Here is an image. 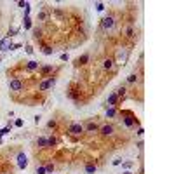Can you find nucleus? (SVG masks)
Masks as SVG:
<instances>
[{"mask_svg":"<svg viewBox=\"0 0 174 174\" xmlns=\"http://www.w3.org/2000/svg\"><path fill=\"white\" fill-rule=\"evenodd\" d=\"M56 82H58V77L56 75L47 77V78H44V80L38 84V91H40V92H47L49 89H52V87L56 85Z\"/></svg>","mask_w":174,"mask_h":174,"instance_id":"f03ea898","label":"nucleus"},{"mask_svg":"<svg viewBox=\"0 0 174 174\" xmlns=\"http://www.w3.org/2000/svg\"><path fill=\"white\" fill-rule=\"evenodd\" d=\"M84 132H87V134H94V132H99V125L96 124V122H92V120H89L84 125Z\"/></svg>","mask_w":174,"mask_h":174,"instance_id":"0eeeda50","label":"nucleus"},{"mask_svg":"<svg viewBox=\"0 0 174 174\" xmlns=\"http://www.w3.org/2000/svg\"><path fill=\"white\" fill-rule=\"evenodd\" d=\"M35 145H37V148H47V138L45 136H40V138L37 139V141H35Z\"/></svg>","mask_w":174,"mask_h":174,"instance_id":"f8f14e48","label":"nucleus"},{"mask_svg":"<svg viewBox=\"0 0 174 174\" xmlns=\"http://www.w3.org/2000/svg\"><path fill=\"white\" fill-rule=\"evenodd\" d=\"M42 52H44L45 56H51V54H54V49H52L51 45H42Z\"/></svg>","mask_w":174,"mask_h":174,"instance_id":"f3484780","label":"nucleus"},{"mask_svg":"<svg viewBox=\"0 0 174 174\" xmlns=\"http://www.w3.org/2000/svg\"><path fill=\"white\" fill-rule=\"evenodd\" d=\"M117 115H118L117 108H106V118H115Z\"/></svg>","mask_w":174,"mask_h":174,"instance_id":"4468645a","label":"nucleus"},{"mask_svg":"<svg viewBox=\"0 0 174 174\" xmlns=\"http://www.w3.org/2000/svg\"><path fill=\"white\" fill-rule=\"evenodd\" d=\"M124 174H132V172H131V171H125V172H124Z\"/></svg>","mask_w":174,"mask_h":174,"instance_id":"473e14b6","label":"nucleus"},{"mask_svg":"<svg viewBox=\"0 0 174 174\" xmlns=\"http://www.w3.org/2000/svg\"><path fill=\"white\" fill-rule=\"evenodd\" d=\"M7 132H11V127H4V129H2V131H0V138H2V136H5Z\"/></svg>","mask_w":174,"mask_h":174,"instance_id":"b1692460","label":"nucleus"},{"mask_svg":"<svg viewBox=\"0 0 174 174\" xmlns=\"http://www.w3.org/2000/svg\"><path fill=\"white\" fill-rule=\"evenodd\" d=\"M68 134L70 136H82L84 134V125L80 122H70L68 124Z\"/></svg>","mask_w":174,"mask_h":174,"instance_id":"7ed1b4c3","label":"nucleus"},{"mask_svg":"<svg viewBox=\"0 0 174 174\" xmlns=\"http://www.w3.org/2000/svg\"><path fill=\"white\" fill-rule=\"evenodd\" d=\"M96 9H98L99 12H101V11H104V4H101V2H98V4H96Z\"/></svg>","mask_w":174,"mask_h":174,"instance_id":"bb28decb","label":"nucleus"},{"mask_svg":"<svg viewBox=\"0 0 174 174\" xmlns=\"http://www.w3.org/2000/svg\"><path fill=\"white\" fill-rule=\"evenodd\" d=\"M58 127V122L56 120H49L47 122V129H56Z\"/></svg>","mask_w":174,"mask_h":174,"instance_id":"4be33fe9","label":"nucleus"},{"mask_svg":"<svg viewBox=\"0 0 174 174\" xmlns=\"http://www.w3.org/2000/svg\"><path fill=\"white\" fill-rule=\"evenodd\" d=\"M84 171H85L87 174H94L96 171H98V167H96V164H92V162H87V164H85V167H84Z\"/></svg>","mask_w":174,"mask_h":174,"instance_id":"ddd939ff","label":"nucleus"},{"mask_svg":"<svg viewBox=\"0 0 174 174\" xmlns=\"http://www.w3.org/2000/svg\"><path fill=\"white\" fill-rule=\"evenodd\" d=\"M120 115H122V118H124V125H125V127H129V129L141 127V125H139V120L134 117L132 111H120Z\"/></svg>","mask_w":174,"mask_h":174,"instance_id":"f257e3e1","label":"nucleus"},{"mask_svg":"<svg viewBox=\"0 0 174 174\" xmlns=\"http://www.w3.org/2000/svg\"><path fill=\"white\" fill-rule=\"evenodd\" d=\"M115 26V17L113 16H106L101 19V30L103 31H108V30H111Z\"/></svg>","mask_w":174,"mask_h":174,"instance_id":"423d86ee","label":"nucleus"},{"mask_svg":"<svg viewBox=\"0 0 174 174\" xmlns=\"http://www.w3.org/2000/svg\"><path fill=\"white\" fill-rule=\"evenodd\" d=\"M9 89H11L12 92H21L24 89V82L19 80V78H11L9 80Z\"/></svg>","mask_w":174,"mask_h":174,"instance_id":"39448f33","label":"nucleus"},{"mask_svg":"<svg viewBox=\"0 0 174 174\" xmlns=\"http://www.w3.org/2000/svg\"><path fill=\"white\" fill-rule=\"evenodd\" d=\"M35 174H47L45 172V167H44V165H38V167H37V171H35Z\"/></svg>","mask_w":174,"mask_h":174,"instance_id":"5701e85b","label":"nucleus"},{"mask_svg":"<svg viewBox=\"0 0 174 174\" xmlns=\"http://www.w3.org/2000/svg\"><path fill=\"white\" fill-rule=\"evenodd\" d=\"M56 145H58V138L56 136H49L47 138V148H54Z\"/></svg>","mask_w":174,"mask_h":174,"instance_id":"2eb2a0df","label":"nucleus"},{"mask_svg":"<svg viewBox=\"0 0 174 174\" xmlns=\"http://www.w3.org/2000/svg\"><path fill=\"white\" fill-rule=\"evenodd\" d=\"M113 63H115V61H113L111 58H106L103 61V68L104 70H111V68H113Z\"/></svg>","mask_w":174,"mask_h":174,"instance_id":"dca6fc26","label":"nucleus"},{"mask_svg":"<svg viewBox=\"0 0 174 174\" xmlns=\"http://www.w3.org/2000/svg\"><path fill=\"white\" fill-rule=\"evenodd\" d=\"M40 66V63H37V61H28V63L24 64V68L28 70V71H37Z\"/></svg>","mask_w":174,"mask_h":174,"instance_id":"9b49d317","label":"nucleus"},{"mask_svg":"<svg viewBox=\"0 0 174 174\" xmlns=\"http://www.w3.org/2000/svg\"><path fill=\"white\" fill-rule=\"evenodd\" d=\"M145 134V129L143 127H138V136H143Z\"/></svg>","mask_w":174,"mask_h":174,"instance_id":"c85d7f7f","label":"nucleus"},{"mask_svg":"<svg viewBox=\"0 0 174 174\" xmlns=\"http://www.w3.org/2000/svg\"><path fill=\"white\" fill-rule=\"evenodd\" d=\"M125 35H127V37H134V30L131 28V26H129V28L125 30Z\"/></svg>","mask_w":174,"mask_h":174,"instance_id":"a878e982","label":"nucleus"},{"mask_svg":"<svg viewBox=\"0 0 174 174\" xmlns=\"http://www.w3.org/2000/svg\"><path fill=\"white\" fill-rule=\"evenodd\" d=\"M143 145H145V143H143V141H138V145H136V146H138L139 150H143Z\"/></svg>","mask_w":174,"mask_h":174,"instance_id":"7c9ffc66","label":"nucleus"},{"mask_svg":"<svg viewBox=\"0 0 174 174\" xmlns=\"http://www.w3.org/2000/svg\"><path fill=\"white\" fill-rule=\"evenodd\" d=\"M23 28L24 30L31 28V19H30V17H24V19H23Z\"/></svg>","mask_w":174,"mask_h":174,"instance_id":"6ab92c4d","label":"nucleus"},{"mask_svg":"<svg viewBox=\"0 0 174 174\" xmlns=\"http://www.w3.org/2000/svg\"><path fill=\"white\" fill-rule=\"evenodd\" d=\"M89 59H91V54H89V52L82 54L80 58H77V59H75V66H84V64L89 63Z\"/></svg>","mask_w":174,"mask_h":174,"instance_id":"9d476101","label":"nucleus"},{"mask_svg":"<svg viewBox=\"0 0 174 174\" xmlns=\"http://www.w3.org/2000/svg\"><path fill=\"white\" fill-rule=\"evenodd\" d=\"M45 17H47V14H45V12H38V16H37V19H38V21H44Z\"/></svg>","mask_w":174,"mask_h":174,"instance_id":"393cba45","label":"nucleus"},{"mask_svg":"<svg viewBox=\"0 0 174 174\" xmlns=\"http://www.w3.org/2000/svg\"><path fill=\"white\" fill-rule=\"evenodd\" d=\"M26 165H28V158H26V155H24L23 151H19V153H17V167L24 169Z\"/></svg>","mask_w":174,"mask_h":174,"instance_id":"1a4fd4ad","label":"nucleus"},{"mask_svg":"<svg viewBox=\"0 0 174 174\" xmlns=\"http://www.w3.org/2000/svg\"><path fill=\"white\" fill-rule=\"evenodd\" d=\"M33 38H35V40H40V38H42V30H38V28L33 30Z\"/></svg>","mask_w":174,"mask_h":174,"instance_id":"aec40b11","label":"nucleus"},{"mask_svg":"<svg viewBox=\"0 0 174 174\" xmlns=\"http://www.w3.org/2000/svg\"><path fill=\"white\" fill-rule=\"evenodd\" d=\"M38 75L42 77V78H47V77L54 75L56 71H59V68H54V66H51V64H44V66H38Z\"/></svg>","mask_w":174,"mask_h":174,"instance_id":"20e7f679","label":"nucleus"},{"mask_svg":"<svg viewBox=\"0 0 174 174\" xmlns=\"http://www.w3.org/2000/svg\"><path fill=\"white\" fill-rule=\"evenodd\" d=\"M16 127H23V120H21V118H17L16 120Z\"/></svg>","mask_w":174,"mask_h":174,"instance_id":"cd10ccee","label":"nucleus"},{"mask_svg":"<svg viewBox=\"0 0 174 174\" xmlns=\"http://www.w3.org/2000/svg\"><path fill=\"white\" fill-rule=\"evenodd\" d=\"M61 61H68V54H61Z\"/></svg>","mask_w":174,"mask_h":174,"instance_id":"c756f323","label":"nucleus"},{"mask_svg":"<svg viewBox=\"0 0 174 174\" xmlns=\"http://www.w3.org/2000/svg\"><path fill=\"white\" fill-rule=\"evenodd\" d=\"M124 167H125V169H129V167H132V162H125V164H124Z\"/></svg>","mask_w":174,"mask_h":174,"instance_id":"2f4dec72","label":"nucleus"},{"mask_svg":"<svg viewBox=\"0 0 174 174\" xmlns=\"http://www.w3.org/2000/svg\"><path fill=\"white\" fill-rule=\"evenodd\" d=\"M45 172L47 174H52V172H54V164H52V162H49L45 165Z\"/></svg>","mask_w":174,"mask_h":174,"instance_id":"412c9836","label":"nucleus"},{"mask_svg":"<svg viewBox=\"0 0 174 174\" xmlns=\"http://www.w3.org/2000/svg\"><path fill=\"white\" fill-rule=\"evenodd\" d=\"M113 131H115V127H113L111 124H104L103 127H99L101 136H111V134H113Z\"/></svg>","mask_w":174,"mask_h":174,"instance_id":"6e6552de","label":"nucleus"},{"mask_svg":"<svg viewBox=\"0 0 174 174\" xmlns=\"http://www.w3.org/2000/svg\"><path fill=\"white\" fill-rule=\"evenodd\" d=\"M138 82V73H131L127 77V84H136Z\"/></svg>","mask_w":174,"mask_h":174,"instance_id":"a211bd4d","label":"nucleus"}]
</instances>
